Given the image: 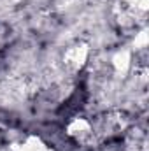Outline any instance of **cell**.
Segmentation results:
<instances>
[{
    "label": "cell",
    "mask_w": 149,
    "mask_h": 151,
    "mask_svg": "<svg viewBox=\"0 0 149 151\" xmlns=\"http://www.w3.org/2000/svg\"><path fill=\"white\" fill-rule=\"evenodd\" d=\"M90 58V46L84 42H79L70 46L63 55V65L69 72H79Z\"/></svg>",
    "instance_id": "cell-1"
},
{
    "label": "cell",
    "mask_w": 149,
    "mask_h": 151,
    "mask_svg": "<svg viewBox=\"0 0 149 151\" xmlns=\"http://www.w3.org/2000/svg\"><path fill=\"white\" fill-rule=\"evenodd\" d=\"M65 132H67L69 137H72L74 141L82 142V144L91 142L93 137H95V130H93L91 121L86 119V118H79V116L74 118V119H70V121L67 123Z\"/></svg>",
    "instance_id": "cell-2"
},
{
    "label": "cell",
    "mask_w": 149,
    "mask_h": 151,
    "mask_svg": "<svg viewBox=\"0 0 149 151\" xmlns=\"http://www.w3.org/2000/svg\"><path fill=\"white\" fill-rule=\"evenodd\" d=\"M132 51L130 49H119L114 53V56L111 58V67L112 72L116 76H126L128 70L132 69Z\"/></svg>",
    "instance_id": "cell-3"
},
{
    "label": "cell",
    "mask_w": 149,
    "mask_h": 151,
    "mask_svg": "<svg viewBox=\"0 0 149 151\" xmlns=\"http://www.w3.org/2000/svg\"><path fill=\"white\" fill-rule=\"evenodd\" d=\"M16 151H54V150L49 148L40 137L30 135V137H27L23 142L16 144Z\"/></svg>",
    "instance_id": "cell-4"
},
{
    "label": "cell",
    "mask_w": 149,
    "mask_h": 151,
    "mask_svg": "<svg viewBox=\"0 0 149 151\" xmlns=\"http://www.w3.org/2000/svg\"><path fill=\"white\" fill-rule=\"evenodd\" d=\"M148 30H140L135 34V39H133V51L135 53H144L146 47H148Z\"/></svg>",
    "instance_id": "cell-5"
}]
</instances>
